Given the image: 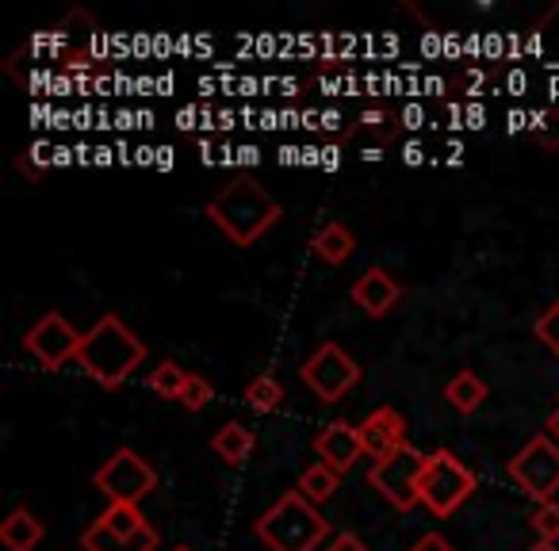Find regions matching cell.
Masks as SVG:
<instances>
[{
	"mask_svg": "<svg viewBox=\"0 0 559 551\" xmlns=\"http://www.w3.org/2000/svg\"><path fill=\"white\" fill-rule=\"evenodd\" d=\"M146 360V345L134 337V330L116 314H104L85 334L78 352V364L93 375L100 387H123L134 368Z\"/></svg>",
	"mask_w": 559,
	"mask_h": 551,
	"instance_id": "cell-1",
	"label": "cell"
},
{
	"mask_svg": "<svg viewBox=\"0 0 559 551\" xmlns=\"http://www.w3.org/2000/svg\"><path fill=\"white\" fill-rule=\"evenodd\" d=\"M280 215L284 207L257 180H234L207 203V218L241 249L253 245L269 226H276Z\"/></svg>",
	"mask_w": 559,
	"mask_h": 551,
	"instance_id": "cell-2",
	"label": "cell"
},
{
	"mask_svg": "<svg viewBox=\"0 0 559 551\" xmlns=\"http://www.w3.org/2000/svg\"><path fill=\"white\" fill-rule=\"evenodd\" d=\"M253 532L269 551H319V543L330 536V520L319 513V505L292 490L257 517Z\"/></svg>",
	"mask_w": 559,
	"mask_h": 551,
	"instance_id": "cell-3",
	"label": "cell"
},
{
	"mask_svg": "<svg viewBox=\"0 0 559 551\" xmlns=\"http://www.w3.org/2000/svg\"><path fill=\"white\" fill-rule=\"evenodd\" d=\"M421 505H426L433 517H449L456 513L467 498L475 494V471L467 464H460L449 448H437L429 456L426 471H421Z\"/></svg>",
	"mask_w": 559,
	"mask_h": 551,
	"instance_id": "cell-4",
	"label": "cell"
},
{
	"mask_svg": "<svg viewBox=\"0 0 559 551\" xmlns=\"http://www.w3.org/2000/svg\"><path fill=\"white\" fill-rule=\"evenodd\" d=\"M426 464H429L426 452H418L414 444H403V448L391 452V456L376 459L372 471H368V482H372V490H380L399 513H411L414 505H421L418 487H421Z\"/></svg>",
	"mask_w": 559,
	"mask_h": 551,
	"instance_id": "cell-5",
	"label": "cell"
},
{
	"mask_svg": "<svg viewBox=\"0 0 559 551\" xmlns=\"http://www.w3.org/2000/svg\"><path fill=\"white\" fill-rule=\"evenodd\" d=\"M510 479L533 498L536 505H548L559 490V444L548 433L533 436L518 456L510 459Z\"/></svg>",
	"mask_w": 559,
	"mask_h": 551,
	"instance_id": "cell-6",
	"label": "cell"
},
{
	"mask_svg": "<svg viewBox=\"0 0 559 551\" xmlns=\"http://www.w3.org/2000/svg\"><path fill=\"white\" fill-rule=\"evenodd\" d=\"M96 490H100L108 502H123V505H139L142 498L154 494L157 487V471L139 456L134 448H119L100 471L93 475Z\"/></svg>",
	"mask_w": 559,
	"mask_h": 551,
	"instance_id": "cell-7",
	"label": "cell"
},
{
	"mask_svg": "<svg viewBox=\"0 0 559 551\" xmlns=\"http://www.w3.org/2000/svg\"><path fill=\"white\" fill-rule=\"evenodd\" d=\"M299 380H304L322 403H337V398H345L360 383V368L342 345L326 342L314 349V357L307 360L304 368H299Z\"/></svg>",
	"mask_w": 559,
	"mask_h": 551,
	"instance_id": "cell-8",
	"label": "cell"
},
{
	"mask_svg": "<svg viewBox=\"0 0 559 551\" xmlns=\"http://www.w3.org/2000/svg\"><path fill=\"white\" fill-rule=\"evenodd\" d=\"M81 342H85V334H78L62 314L50 311V314H43L32 330H27L24 349L39 360L43 372H58V368H66L70 360H78Z\"/></svg>",
	"mask_w": 559,
	"mask_h": 551,
	"instance_id": "cell-9",
	"label": "cell"
},
{
	"mask_svg": "<svg viewBox=\"0 0 559 551\" xmlns=\"http://www.w3.org/2000/svg\"><path fill=\"white\" fill-rule=\"evenodd\" d=\"M357 433H360V444H365V456L383 459L406 444V418L395 406H380V410H372L360 421Z\"/></svg>",
	"mask_w": 559,
	"mask_h": 551,
	"instance_id": "cell-10",
	"label": "cell"
},
{
	"mask_svg": "<svg viewBox=\"0 0 559 551\" xmlns=\"http://www.w3.org/2000/svg\"><path fill=\"white\" fill-rule=\"evenodd\" d=\"M349 296H353V303L368 314V319H383V314L403 299V288H399V280L388 268H368L357 276V284L349 288Z\"/></svg>",
	"mask_w": 559,
	"mask_h": 551,
	"instance_id": "cell-11",
	"label": "cell"
},
{
	"mask_svg": "<svg viewBox=\"0 0 559 551\" xmlns=\"http://www.w3.org/2000/svg\"><path fill=\"white\" fill-rule=\"evenodd\" d=\"M314 452H319L322 464L334 467L337 475H345L360 456H365V444H360L357 426H349V421H330V426L319 433V441H314Z\"/></svg>",
	"mask_w": 559,
	"mask_h": 551,
	"instance_id": "cell-12",
	"label": "cell"
},
{
	"mask_svg": "<svg viewBox=\"0 0 559 551\" xmlns=\"http://www.w3.org/2000/svg\"><path fill=\"white\" fill-rule=\"evenodd\" d=\"M43 536H47L43 520L35 517L32 510H24V505H16V510L4 517V525H0V543H4V551H35L43 543Z\"/></svg>",
	"mask_w": 559,
	"mask_h": 551,
	"instance_id": "cell-13",
	"label": "cell"
},
{
	"mask_svg": "<svg viewBox=\"0 0 559 551\" xmlns=\"http://www.w3.org/2000/svg\"><path fill=\"white\" fill-rule=\"evenodd\" d=\"M81 548H85V551H154L157 548V528H146L142 536L123 540V536L108 532L100 520H93V525L81 532Z\"/></svg>",
	"mask_w": 559,
	"mask_h": 551,
	"instance_id": "cell-14",
	"label": "cell"
},
{
	"mask_svg": "<svg viewBox=\"0 0 559 551\" xmlns=\"http://www.w3.org/2000/svg\"><path fill=\"white\" fill-rule=\"evenodd\" d=\"M253 429H246L241 421H226L223 429H218L215 436H211V448H215V456L223 459V464L230 467H241L249 459V452H253Z\"/></svg>",
	"mask_w": 559,
	"mask_h": 551,
	"instance_id": "cell-15",
	"label": "cell"
},
{
	"mask_svg": "<svg viewBox=\"0 0 559 551\" xmlns=\"http://www.w3.org/2000/svg\"><path fill=\"white\" fill-rule=\"evenodd\" d=\"M311 249L322 256L326 264H345L353 253H357V238H353V230L349 226H342V223H326L319 233L311 238Z\"/></svg>",
	"mask_w": 559,
	"mask_h": 551,
	"instance_id": "cell-16",
	"label": "cell"
},
{
	"mask_svg": "<svg viewBox=\"0 0 559 551\" xmlns=\"http://www.w3.org/2000/svg\"><path fill=\"white\" fill-rule=\"evenodd\" d=\"M444 398H449V406L456 414H475L483 403H487V383L479 380V375L472 372V368H464L460 375H452L449 387H444Z\"/></svg>",
	"mask_w": 559,
	"mask_h": 551,
	"instance_id": "cell-17",
	"label": "cell"
},
{
	"mask_svg": "<svg viewBox=\"0 0 559 551\" xmlns=\"http://www.w3.org/2000/svg\"><path fill=\"white\" fill-rule=\"evenodd\" d=\"M337 482H342V475L319 459V464H311L304 475H299V494H304L311 505H322V502H330V498H334Z\"/></svg>",
	"mask_w": 559,
	"mask_h": 551,
	"instance_id": "cell-18",
	"label": "cell"
},
{
	"mask_svg": "<svg viewBox=\"0 0 559 551\" xmlns=\"http://www.w3.org/2000/svg\"><path fill=\"white\" fill-rule=\"evenodd\" d=\"M96 520H100L108 532L123 536V540H131V536H142L150 528L146 517L139 513V505H123V502H108V510H104Z\"/></svg>",
	"mask_w": 559,
	"mask_h": 551,
	"instance_id": "cell-19",
	"label": "cell"
},
{
	"mask_svg": "<svg viewBox=\"0 0 559 551\" xmlns=\"http://www.w3.org/2000/svg\"><path fill=\"white\" fill-rule=\"evenodd\" d=\"M185 383H188V372L177 364V360H162V364L150 372V391H154L157 398H177L180 403Z\"/></svg>",
	"mask_w": 559,
	"mask_h": 551,
	"instance_id": "cell-20",
	"label": "cell"
},
{
	"mask_svg": "<svg viewBox=\"0 0 559 551\" xmlns=\"http://www.w3.org/2000/svg\"><path fill=\"white\" fill-rule=\"evenodd\" d=\"M246 403L253 406L257 414H276L280 403H284V387H280V380H272V375H257L246 387Z\"/></svg>",
	"mask_w": 559,
	"mask_h": 551,
	"instance_id": "cell-21",
	"label": "cell"
},
{
	"mask_svg": "<svg viewBox=\"0 0 559 551\" xmlns=\"http://www.w3.org/2000/svg\"><path fill=\"white\" fill-rule=\"evenodd\" d=\"M533 139H536V146H540V149H548V154H559V108L536 116Z\"/></svg>",
	"mask_w": 559,
	"mask_h": 551,
	"instance_id": "cell-22",
	"label": "cell"
},
{
	"mask_svg": "<svg viewBox=\"0 0 559 551\" xmlns=\"http://www.w3.org/2000/svg\"><path fill=\"white\" fill-rule=\"evenodd\" d=\"M528 525H533L536 540H559V505L548 502V505H536L533 517H528Z\"/></svg>",
	"mask_w": 559,
	"mask_h": 551,
	"instance_id": "cell-23",
	"label": "cell"
},
{
	"mask_svg": "<svg viewBox=\"0 0 559 551\" xmlns=\"http://www.w3.org/2000/svg\"><path fill=\"white\" fill-rule=\"evenodd\" d=\"M215 398V387H211V380H203V375H188L185 383V395H180V403H185V410H203V406Z\"/></svg>",
	"mask_w": 559,
	"mask_h": 551,
	"instance_id": "cell-24",
	"label": "cell"
},
{
	"mask_svg": "<svg viewBox=\"0 0 559 551\" xmlns=\"http://www.w3.org/2000/svg\"><path fill=\"white\" fill-rule=\"evenodd\" d=\"M533 330H536V337H540V342L548 345V349L559 357V299L548 307V311L540 314V319H536V326H533Z\"/></svg>",
	"mask_w": 559,
	"mask_h": 551,
	"instance_id": "cell-25",
	"label": "cell"
},
{
	"mask_svg": "<svg viewBox=\"0 0 559 551\" xmlns=\"http://www.w3.org/2000/svg\"><path fill=\"white\" fill-rule=\"evenodd\" d=\"M326 551H368V543L360 540L357 532H337V536H330Z\"/></svg>",
	"mask_w": 559,
	"mask_h": 551,
	"instance_id": "cell-26",
	"label": "cell"
},
{
	"mask_svg": "<svg viewBox=\"0 0 559 551\" xmlns=\"http://www.w3.org/2000/svg\"><path fill=\"white\" fill-rule=\"evenodd\" d=\"M411 551H456V548H452V543H449V540H444V536L429 532V536H421V540H418V543H414V548H411Z\"/></svg>",
	"mask_w": 559,
	"mask_h": 551,
	"instance_id": "cell-27",
	"label": "cell"
},
{
	"mask_svg": "<svg viewBox=\"0 0 559 551\" xmlns=\"http://www.w3.org/2000/svg\"><path fill=\"white\" fill-rule=\"evenodd\" d=\"M544 429H548V436L559 444V406H556V410H551V418H548V426H544Z\"/></svg>",
	"mask_w": 559,
	"mask_h": 551,
	"instance_id": "cell-28",
	"label": "cell"
},
{
	"mask_svg": "<svg viewBox=\"0 0 559 551\" xmlns=\"http://www.w3.org/2000/svg\"><path fill=\"white\" fill-rule=\"evenodd\" d=\"M360 123H365V127H380L383 123V111H365V116H360Z\"/></svg>",
	"mask_w": 559,
	"mask_h": 551,
	"instance_id": "cell-29",
	"label": "cell"
},
{
	"mask_svg": "<svg viewBox=\"0 0 559 551\" xmlns=\"http://www.w3.org/2000/svg\"><path fill=\"white\" fill-rule=\"evenodd\" d=\"M406 161L418 165L421 161V146H406Z\"/></svg>",
	"mask_w": 559,
	"mask_h": 551,
	"instance_id": "cell-30",
	"label": "cell"
},
{
	"mask_svg": "<svg viewBox=\"0 0 559 551\" xmlns=\"http://www.w3.org/2000/svg\"><path fill=\"white\" fill-rule=\"evenodd\" d=\"M528 551H559V548H556V543H551V540H536Z\"/></svg>",
	"mask_w": 559,
	"mask_h": 551,
	"instance_id": "cell-31",
	"label": "cell"
},
{
	"mask_svg": "<svg viewBox=\"0 0 559 551\" xmlns=\"http://www.w3.org/2000/svg\"><path fill=\"white\" fill-rule=\"evenodd\" d=\"M173 551H192V548H185V543H177V548H173Z\"/></svg>",
	"mask_w": 559,
	"mask_h": 551,
	"instance_id": "cell-32",
	"label": "cell"
}]
</instances>
